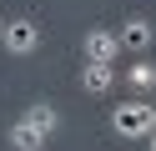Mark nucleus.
<instances>
[{
  "label": "nucleus",
  "instance_id": "obj_1",
  "mask_svg": "<svg viewBox=\"0 0 156 151\" xmlns=\"http://www.w3.org/2000/svg\"><path fill=\"white\" fill-rule=\"evenodd\" d=\"M111 131H116L121 141H146V136L156 131V106H151V101H141V96L111 106Z\"/></svg>",
  "mask_w": 156,
  "mask_h": 151
},
{
  "label": "nucleus",
  "instance_id": "obj_2",
  "mask_svg": "<svg viewBox=\"0 0 156 151\" xmlns=\"http://www.w3.org/2000/svg\"><path fill=\"white\" fill-rule=\"evenodd\" d=\"M116 45H121V56H136V60H141L146 50L156 45V25H151V20H141V15H131L121 30H116Z\"/></svg>",
  "mask_w": 156,
  "mask_h": 151
},
{
  "label": "nucleus",
  "instance_id": "obj_3",
  "mask_svg": "<svg viewBox=\"0 0 156 151\" xmlns=\"http://www.w3.org/2000/svg\"><path fill=\"white\" fill-rule=\"evenodd\" d=\"M0 45L10 50V56H35V50H41V25H35V20H5Z\"/></svg>",
  "mask_w": 156,
  "mask_h": 151
},
{
  "label": "nucleus",
  "instance_id": "obj_4",
  "mask_svg": "<svg viewBox=\"0 0 156 151\" xmlns=\"http://www.w3.org/2000/svg\"><path fill=\"white\" fill-rule=\"evenodd\" d=\"M81 50H86V60L91 66H111L116 56H121V45H116V30H86V40H81Z\"/></svg>",
  "mask_w": 156,
  "mask_h": 151
},
{
  "label": "nucleus",
  "instance_id": "obj_5",
  "mask_svg": "<svg viewBox=\"0 0 156 151\" xmlns=\"http://www.w3.org/2000/svg\"><path fill=\"white\" fill-rule=\"evenodd\" d=\"M20 121H25V126H30V131H41L45 141H51L55 131H61V111H55L51 101H30V106H25V116H20Z\"/></svg>",
  "mask_w": 156,
  "mask_h": 151
},
{
  "label": "nucleus",
  "instance_id": "obj_6",
  "mask_svg": "<svg viewBox=\"0 0 156 151\" xmlns=\"http://www.w3.org/2000/svg\"><path fill=\"white\" fill-rule=\"evenodd\" d=\"M111 86H116V70H111V66H91V60H86V70H81V91H86V96H106Z\"/></svg>",
  "mask_w": 156,
  "mask_h": 151
},
{
  "label": "nucleus",
  "instance_id": "obj_7",
  "mask_svg": "<svg viewBox=\"0 0 156 151\" xmlns=\"http://www.w3.org/2000/svg\"><path fill=\"white\" fill-rule=\"evenodd\" d=\"M121 81L136 91V96H141V91H151V86H156V66H151V60H131V66L121 70Z\"/></svg>",
  "mask_w": 156,
  "mask_h": 151
},
{
  "label": "nucleus",
  "instance_id": "obj_8",
  "mask_svg": "<svg viewBox=\"0 0 156 151\" xmlns=\"http://www.w3.org/2000/svg\"><path fill=\"white\" fill-rule=\"evenodd\" d=\"M10 146H15V151H45V136L30 131L25 121H15V126H10Z\"/></svg>",
  "mask_w": 156,
  "mask_h": 151
},
{
  "label": "nucleus",
  "instance_id": "obj_9",
  "mask_svg": "<svg viewBox=\"0 0 156 151\" xmlns=\"http://www.w3.org/2000/svg\"><path fill=\"white\" fill-rule=\"evenodd\" d=\"M146 146H151V151H156V131H151V136H146Z\"/></svg>",
  "mask_w": 156,
  "mask_h": 151
},
{
  "label": "nucleus",
  "instance_id": "obj_10",
  "mask_svg": "<svg viewBox=\"0 0 156 151\" xmlns=\"http://www.w3.org/2000/svg\"><path fill=\"white\" fill-rule=\"evenodd\" d=\"M0 35H5V20H0Z\"/></svg>",
  "mask_w": 156,
  "mask_h": 151
}]
</instances>
